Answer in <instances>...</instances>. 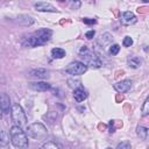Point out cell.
Listing matches in <instances>:
<instances>
[{
    "instance_id": "obj_8",
    "label": "cell",
    "mask_w": 149,
    "mask_h": 149,
    "mask_svg": "<svg viewBox=\"0 0 149 149\" xmlns=\"http://www.w3.org/2000/svg\"><path fill=\"white\" fill-rule=\"evenodd\" d=\"M29 76L33 78H37V79H47L49 78V71L45 69H34L29 71Z\"/></svg>"
},
{
    "instance_id": "obj_27",
    "label": "cell",
    "mask_w": 149,
    "mask_h": 149,
    "mask_svg": "<svg viewBox=\"0 0 149 149\" xmlns=\"http://www.w3.org/2000/svg\"><path fill=\"white\" fill-rule=\"evenodd\" d=\"M137 12L139 13H146L147 12V8L146 7H140V8H137Z\"/></svg>"
},
{
    "instance_id": "obj_14",
    "label": "cell",
    "mask_w": 149,
    "mask_h": 149,
    "mask_svg": "<svg viewBox=\"0 0 149 149\" xmlns=\"http://www.w3.org/2000/svg\"><path fill=\"white\" fill-rule=\"evenodd\" d=\"M9 97L6 94V93H2L1 94V111L3 114H7L9 112Z\"/></svg>"
},
{
    "instance_id": "obj_15",
    "label": "cell",
    "mask_w": 149,
    "mask_h": 149,
    "mask_svg": "<svg viewBox=\"0 0 149 149\" xmlns=\"http://www.w3.org/2000/svg\"><path fill=\"white\" fill-rule=\"evenodd\" d=\"M127 62H128V65H129L130 68H133V69H137V68H140L141 64H142L141 58L137 57V56H129L128 59H127Z\"/></svg>"
},
{
    "instance_id": "obj_30",
    "label": "cell",
    "mask_w": 149,
    "mask_h": 149,
    "mask_svg": "<svg viewBox=\"0 0 149 149\" xmlns=\"http://www.w3.org/2000/svg\"><path fill=\"white\" fill-rule=\"evenodd\" d=\"M105 127H106V126H104V125H101V123H100V125H99V128H100V129H101V128H102V129H104V128H105Z\"/></svg>"
},
{
    "instance_id": "obj_26",
    "label": "cell",
    "mask_w": 149,
    "mask_h": 149,
    "mask_svg": "<svg viewBox=\"0 0 149 149\" xmlns=\"http://www.w3.org/2000/svg\"><path fill=\"white\" fill-rule=\"evenodd\" d=\"M94 34H95V31H94V30H90V31H87V33L85 34V37H86V38H88V40H91V38H93Z\"/></svg>"
},
{
    "instance_id": "obj_13",
    "label": "cell",
    "mask_w": 149,
    "mask_h": 149,
    "mask_svg": "<svg viewBox=\"0 0 149 149\" xmlns=\"http://www.w3.org/2000/svg\"><path fill=\"white\" fill-rule=\"evenodd\" d=\"M136 134L140 139L149 142V128L143 127V126H137L136 127Z\"/></svg>"
},
{
    "instance_id": "obj_31",
    "label": "cell",
    "mask_w": 149,
    "mask_h": 149,
    "mask_svg": "<svg viewBox=\"0 0 149 149\" xmlns=\"http://www.w3.org/2000/svg\"><path fill=\"white\" fill-rule=\"evenodd\" d=\"M106 149H112V148H106Z\"/></svg>"
},
{
    "instance_id": "obj_18",
    "label": "cell",
    "mask_w": 149,
    "mask_h": 149,
    "mask_svg": "<svg viewBox=\"0 0 149 149\" xmlns=\"http://www.w3.org/2000/svg\"><path fill=\"white\" fill-rule=\"evenodd\" d=\"M141 115L142 116L149 115V95L147 97V99L143 102V106H142V109H141Z\"/></svg>"
},
{
    "instance_id": "obj_29",
    "label": "cell",
    "mask_w": 149,
    "mask_h": 149,
    "mask_svg": "<svg viewBox=\"0 0 149 149\" xmlns=\"http://www.w3.org/2000/svg\"><path fill=\"white\" fill-rule=\"evenodd\" d=\"M71 5H72L74 8H78V7L80 6V2H79V1H77V2H71Z\"/></svg>"
},
{
    "instance_id": "obj_25",
    "label": "cell",
    "mask_w": 149,
    "mask_h": 149,
    "mask_svg": "<svg viewBox=\"0 0 149 149\" xmlns=\"http://www.w3.org/2000/svg\"><path fill=\"white\" fill-rule=\"evenodd\" d=\"M83 22L84 23H86V24H94L97 21L94 20V19H88V17H84L83 19Z\"/></svg>"
},
{
    "instance_id": "obj_19",
    "label": "cell",
    "mask_w": 149,
    "mask_h": 149,
    "mask_svg": "<svg viewBox=\"0 0 149 149\" xmlns=\"http://www.w3.org/2000/svg\"><path fill=\"white\" fill-rule=\"evenodd\" d=\"M41 149H61V147L52 141H48L41 147Z\"/></svg>"
},
{
    "instance_id": "obj_23",
    "label": "cell",
    "mask_w": 149,
    "mask_h": 149,
    "mask_svg": "<svg viewBox=\"0 0 149 149\" xmlns=\"http://www.w3.org/2000/svg\"><path fill=\"white\" fill-rule=\"evenodd\" d=\"M122 44H123V47H127V48L130 47L133 44V38L130 36H126L123 38V41H122Z\"/></svg>"
},
{
    "instance_id": "obj_4",
    "label": "cell",
    "mask_w": 149,
    "mask_h": 149,
    "mask_svg": "<svg viewBox=\"0 0 149 149\" xmlns=\"http://www.w3.org/2000/svg\"><path fill=\"white\" fill-rule=\"evenodd\" d=\"M26 134L35 140H45L48 136V130L47 127L41 122H34L27 127Z\"/></svg>"
},
{
    "instance_id": "obj_9",
    "label": "cell",
    "mask_w": 149,
    "mask_h": 149,
    "mask_svg": "<svg viewBox=\"0 0 149 149\" xmlns=\"http://www.w3.org/2000/svg\"><path fill=\"white\" fill-rule=\"evenodd\" d=\"M120 20H121V22H122L123 24H127V26L134 24V23L137 21L136 16H135L134 13H132V12H123V13L121 14Z\"/></svg>"
},
{
    "instance_id": "obj_16",
    "label": "cell",
    "mask_w": 149,
    "mask_h": 149,
    "mask_svg": "<svg viewBox=\"0 0 149 149\" xmlns=\"http://www.w3.org/2000/svg\"><path fill=\"white\" fill-rule=\"evenodd\" d=\"M17 22L20 24H23V26H30L34 23V19L28 16V15H20L17 17Z\"/></svg>"
},
{
    "instance_id": "obj_24",
    "label": "cell",
    "mask_w": 149,
    "mask_h": 149,
    "mask_svg": "<svg viewBox=\"0 0 149 149\" xmlns=\"http://www.w3.org/2000/svg\"><path fill=\"white\" fill-rule=\"evenodd\" d=\"M6 143H7L6 133H5V130H2V132H1V146H2V147H5V146H6Z\"/></svg>"
},
{
    "instance_id": "obj_10",
    "label": "cell",
    "mask_w": 149,
    "mask_h": 149,
    "mask_svg": "<svg viewBox=\"0 0 149 149\" xmlns=\"http://www.w3.org/2000/svg\"><path fill=\"white\" fill-rule=\"evenodd\" d=\"M29 87L34 91H38V92H44L50 90V84L45 83V81H36V83H29Z\"/></svg>"
},
{
    "instance_id": "obj_1",
    "label": "cell",
    "mask_w": 149,
    "mask_h": 149,
    "mask_svg": "<svg viewBox=\"0 0 149 149\" xmlns=\"http://www.w3.org/2000/svg\"><path fill=\"white\" fill-rule=\"evenodd\" d=\"M52 36V31L50 29L43 28V29H38L36 31H34L31 35L27 36L23 41H22V45L27 47V48H35V47H40L45 44L47 42L50 41Z\"/></svg>"
},
{
    "instance_id": "obj_22",
    "label": "cell",
    "mask_w": 149,
    "mask_h": 149,
    "mask_svg": "<svg viewBox=\"0 0 149 149\" xmlns=\"http://www.w3.org/2000/svg\"><path fill=\"white\" fill-rule=\"evenodd\" d=\"M116 149H132V146L128 141H123V142H120L116 146Z\"/></svg>"
},
{
    "instance_id": "obj_5",
    "label": "cell",
    "mask_w": 149,
    "mask_h": 149,
    "mask_svg": "<svg viewBox=\"0 0 149 149\" xmlns=\"http://www.w3.org/2000/svg\"><path fill=\"white\" fill-rule=\"evenodd\" d=\"M10 116H12V120L15 122V126L22 127L27 122V116L24 114V111H23V108L19 104H13L12 105Z\"/></svg>"
},
{
    "instance_id": "obj_28",
    "label": "cell",
    "mask_w": 149,
    "mask_h": 149,
    "mask_svg": "<svg viewBox=\"0 0 149 149\" xmlns=\"http://www.w3.org/2000/svg\"><path fill=\"white\" fill-rule=\"evenodd\" d=\"M122 100H123V95H122V94L120 95V93H119V94L116 95V101L120 102V101H122Z\"/></svg>"
},
{
    "instance_id": "obj_20",
    "label": "cell",
    "mask_w": 149,
    "mask_h": 149,
    "mask_svg": "<svg viewBox=\"0 0 149 149\" xmlns=\"http://www.w3.org/2000/svg\"><path fill=\"white\" fill-rule=\"evenodd\" d=\"M118 120H111L109 121V132L111 133H113V132H115V125L118 126V127H122V122H116Z\"/></svg>"
},
{
    "instance_id": "obj_11",
    "label": "cell",
    "mask_w": 149,
    "mask_h": 149,
    "mask_svg": "<svg viewBox=\"0 0 149 149\" xmlns=\"http://www.w3.org/2000/svg\"><path fill=\"white\" fill-rule=\"evenodd\" d=\"M73 98L77 102H81L84 101L86 98H87V92L84 87H77L74 91H73Z\"/></svg>"
},
{
    "instance_id": "obj_12",
    "label": "cell",
    "mask_w": 149,
    "mask_h": 149,
    "mask_svg": "<svg viewBox=\"0 0 149 149\" xmlns=\"http://www.w3.org/2000/svg\"><path fill=\"white\" fill-rule=\"evenodd\" d=\"M35 8L38 10V12H57V9L51 5V3H48V2H37L35 3Z\"/></svg>"
},
{
    "instance_id": "obj_17",
    "label": "cell",
    "mask_w": 149,
    "mask_h": 149,
    "mask_svg": "<svg viewBox=\"0 0 149 149\" xmlns=\"http://www.w3.org/2000/svg\"><path fill=\"white\" fill-rule=\"evenodd\" d=\"M51 56L52 58H63L65 56V50L62 48H54L51 50Z\"/></svg>"
},
{
    "instance_id": "obj_3",
    "label": "cell",
    "mask_w": 149,
    "mask_h": 149,
    "mask_svg": "<svg viewBox=\"0 0 149 149\" xmlns=\"http://www.w3.org/2000/svg\"><path fill=\"white\" fill-rule=\"evenodd\" d=\"M79 57L84 61L83 63H85L86 65H91L93 68H100L102 65L100 58L92 50H90L86 45H83L79 49Z\"/></svg>"
},
{
    "instance_id": "obj_6",
    "label": "cell",
    "mask_w": 149,
    "mask_h": 149,
    "mask_svg": "<svg viewBox=\"0 0 149 149\" xmlns=\"http://www.w3.org/2000/svg\"><path fill=\"white\" fill-rule=\"evenodd\" d=\"M65 71L72 76H80V74H84L86 71H87V65L83 62H79V61H74V62H71Z\"/></svg>"
},
{
    "instance_id": "obj_7",
    "label": "cell",
    "mask_w": 149,
    "mask_h": 149,
    "mask_svg": "<svg viewBox=\"0 0 149 149\" xmlns=\"http://www.w3.org/2000/svg\"><path fill=\"white\" fill-rule=\"evenodd\" d=\"M130 87H132V81L128 79H125V80H121V81H118L116 84H114V88L119 93L128 92L130 90Z\"/></svg>"
},
{
    "instance_id": "obj_21",
    "label": "cell",
    "mask_w": 149,
    "mask_h": 149,
    "mask_svg": "<svg viewBox=\"0 0 149 149\" xmlns=\"http://www.w3.org/2000/svg\"><path fill=\"white\" fill-rule=\"evenodd\" d=\"M120 51V45L119 44H112L111 47H109V54L111 55H118V52Z\"/></svg>"
},
{
    "instance_id": "obj_2",
    "label": "cell",
    "mask_w": 149,
    "mask_h": 149,
    "mask_svg": "<svg viewBox=\"0 0 149 149\" xmlns=\"http://www.w3.org/2000/svg\"><path fill=\"white\" fill-rule=\"evenodd\" d=\"M10 142L15 148L26 149L28 147V135L19 126H13L9 130Z\"/></svg>"
}]
</instances>
